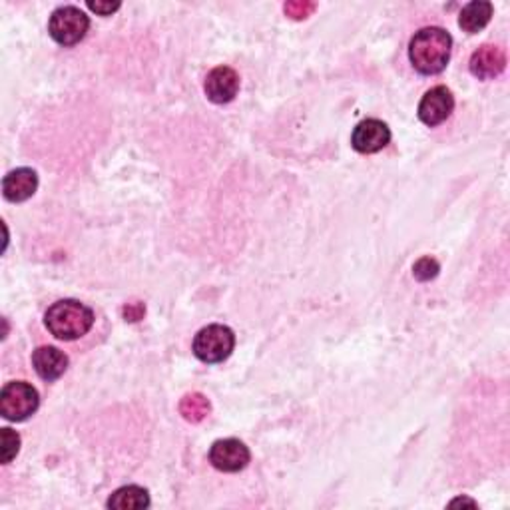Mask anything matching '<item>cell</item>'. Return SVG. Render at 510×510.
<instances>
[{"label":"cell","instance_id":"obj_1","mask_svg":"<svg viewBox=\"0 0 510 510\" xmlns=\"http://www.w3.org/2000/svg\"><path fill=\"white\" fill-rule=\"evenodd\" d=\"M451 49V34L439 29V26H429V29L415 32L409 44V58L416 72L425 74V76H433V74H439L447 68Z\"/></svg>","mask_w":510,"mask_h":510},{"label":"cell","instance_id":"obj_2","mask_svg":"<svg viewBox=\"0 0 510 510\" xmlns=\"http://www.w3.org/2000/svg\"><path fill=\"white\" fill-rule=\"evenodd\" d=\"M44 326L57 339L74 341L85 337L94 326V311L76 300H60L46 311Z\"/></svg>","mask_w":510,"mask_h":510},{"label":"cell","instance_id":"obj_3","mask_svg":"<svg viewBox=\"0 0 510 510\" xmlns=\"http://www.w3.org/2000/svg\"><path fill=\"white\" fill-rule=\"evenodd\" d=\"M236 347L234 331L226 326H208L198 331L193 339V355L203 363H221Z\"/></svg>","mask_w":510,"mask_h":510},{"label":"cell","instance_id":"obj_4","mask_svg":"<svg viewBox=\"0 0 510 510\" xmlns=\"http://www.w3.org/2000/svg\"><path fill=\"white\" fill-rule=\"evenodd\" d=\"M40 405L39 391L24 381H13L4 385L0 393V413L8 421H26L36 413Z\"/></svg>","mask_w":510,"mask_h":510},{"label":"cell","instance_id":"obj_5","mask_svg":"<svg viewBox=\"0 0 510 510\" xmlns=\"http://www.w3.org/2000/svg\"><path fill=\"white\" fill-rule=\"evenodd\" d=\"M90 29V18L76 6H60L52 13L49 32L62 46H74L85 39Z\"/></svg>","mask_w":510,"mask_h":510},{"label":"cell","instance_id":"obj_6","mask_svg":"<svg viewBox=\"0 0 510 510\" xmlns=\"http://www.w3.org/2000/svg\"><path fill=\"white\" fill-rule=\"evenodd\" d=\"M252 452L237 439H221L211 444L210 461L221 472H239L249 465Z\"/></svg>","mask_w":510,"mask_h":510},{"label":"cell","instance_id":"obj_7","mask_svg":"<svg viewBox=\"0 0 510 510\" xmlns=\"http://www.w3.org/2000/svg\"><path fill=\"white\" fill-rule=\"evenodd\" d=\"M389 142H391V130L377 118H367L359 122L351 136V144L359 154L381 152Z\"/></svg>","mask_w":510,"mask_h":510},{"label":"cell","instance_id":"obj_8","mask_svg":"<svg viewBox=\"0 0 510 510\" xmlns=\"http://www.w3.org/2000/svg\"><path fill=\"white\" fill-rule=\"evenodd\" d=\"M454 110L452 92L447 86H434L423 96L419 104V118L426 126H439L447 120Z\"/></svg>","mask_w":510,"mask_h":510},{"label":"cell","instance_id":"obj_9","mask_svg":"<svg viewBox=\"0 0 510 510\" xmlns=\"http://www.w3.org/2000/svg\"><path fill=\"white\" fill-rule=\"evenodd\" d=\"M206 94L213 104H228L239 92V76L234 68L218 67L206 78Z\"/></svg>","mask_w":510,"mask_h":510},{"label":"cell","instance_id":"obj_10","mask_svg":"<svg viewBox=\"0 0 510 510\" xmlns=\"http://www.w3.org/2000/svg\"><path fill=\"white\" fill-rule=\"evenodd\" d=\"M32 367L44 381H57L68 369V355L58 347L42 345L32 353Z\"/></svg>","mask_w":510,"mask_h":510},{"label":"cell","instance_id":"obj_11","mask_svg":"<svg viewBox=\"0 0 510 510\" xmlns=\"http://www.w3.org/2000/svg\"><path fill=\"white\" fill-rule=\"evenodd\" d=\"M506 68V54L500 46L485 44L470 57V72L480 80L497 78Z\"/></svg>","mask_w":510,"mask_h":510},{"label":"cell","instance_id":"obj_12","mask_svg":"<svg viewBox=\"0 0 510 510\" xmlns=\"http://www.w3.org/2000/svg\"><path fill=\"white\" fill-rule=\"evenodd\" d=\"M36 190H39V175L31 168L13 170L3 180V193L8 201H26L34 196Z\"/></svg>","mask_w":510,"mask_h":510},{"label":"cell","instance_id":"obj_13","mask_svg":"<svg viewBox=\"0 0 510 510\" xmlns=\"http://www.w3.org/2000/svg\"><path fill=\"white\" fill-rule=\"evenodd\" d=\"M493 18V4L488 0H472L461 11L459 26L469 34H475L485 29Z\"/></svg>","mask_w":510,"mask_h":510},{"label":"cell","instance_id":"obj_14","mask_svg":"<svg viewBox=\"0 0 510 510\" xmlns=\"http://www.w3.org/2000/svg\"><path fill=\"white\" fill-rule=\"evenodd\" d=\"M108 508L112 510H140L150 506V495L148 490L136 485H128L118 488L116 493L108 498Z\"/></svg>","mask_w":510,"mask_h":510},{"label":"cell","instance_id":"obj_15","mask_svg":"<svg viewBox=\"0 0 510 510\" xmlns=\"http://www.w3.org/2000/svg\"><path fill=\"white\" fill-rule=\"evenodd\" d=\"M210 401L201 393H188L180 401V413L185 421L200 423L210 415Z\"/></svg>","mask_w":510,"mask_h":510},{"label":"cell","instance_id":"obj_16","mask_svg":"<svg viewBox=\"0 0 510 510\" xmlns=\"http://www.w3.org/2000/svg\"><path fill=\"white\" fill-rule=\"evenodd\" d=\"M0 439H3V447H0V451H3V465H8L21 451V437L13 429H3L0 431Z\"/></svg>","mask_w":510,"mask_h":510},{"label":"cell","instance_id":"obj_17","mask_svg":"<svg viewBox=\"0 0 510 510\" xmlns=\"http://www.w3.org/2000/svg\"><path fill=\"white\" fill-rule=\"evenodd\" d=\"M439 272H441V265L437 264V259H433V257H421L419 262L413 265V275H415V280H419V282H431L439 275Z\"/></svg>","mask_w":510,"mask_h":510},{"label":"cell","instance_id":"obj_18","mask_svg":"<svg viewBox=\"0 0 510 510\" xmlns=\"http://www.w3.org/2000/svg\"><path fill=\"white\" fill-rule=\"evenodd\" d=\"M283 8L285 14L293 18V21H305L315 11V3H309V0H293V3H287Z\"/></svg>","mask_w":510,"mask_h":510},{"label":"cell","instance_id":"obj_19","mask_svg":"<svg viewBox=\"0 0 510 510\" xmlns=\"http://www.w3.org/2000/svg\"><path fill=\"white\" fill-rule=\"evenodd\" d=\"M122 313H124L126 321H130V323H136V321H140V319L144 318V313H146V305H144V303H140V301H136V303H128V305H124Z\"/></svg>","mask_w":510,"mask_h":510},{"label":"cell","instance_id":"obj_20","mask_svg":"<svg viewBox=\"0 0 510 510\" xmlns=\"http://www.w3.org/2000/svg\"><path fill=\"white\" fill-rule=\"evenodd\" d=\"M88 8L92 13H96L100 16H110L112 13H116L120 8V3H94V0H88Z\"/></svg>","mask_w":510,"mask_h":510},{"label":"cell","instance_id":"obj_21","mask_svg":"<svg viewBox=\"0 0 510 510\" xmlns=\"http://www.w3.org/2000/svg\"><path fill=\"white\" fill-rule=\"evenodd\" d=\"M454 505H470V506H477L475 500H469V498H459V500H452L451 506H454Z\"/></svg>","mask_w":510,"mask_h":510}]
</instances>
